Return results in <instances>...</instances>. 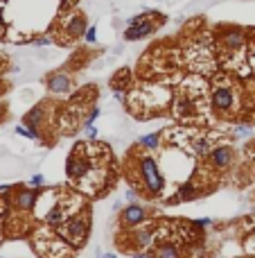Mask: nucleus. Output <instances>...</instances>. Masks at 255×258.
<instances>
[{
    "mask_svg": "<svg viewBox=\"0 0 255 258\" xmlns=\"http://www.w3.org/2000/svg\"><path fill=\"white\" fill-rule=\"evenodd\" d=\"M111 147L102 143H77L66 161V174L84 193L97 195L109 183Z\"/></svg>",
    "mask_w": 255,
    "mask_h": 258,
    "instance_id": "f257e3e1",
    "label": "nucleus"
},
{
    "mask_svg": "<svg viewBox=\"0 0 255 258\" xmlns=\"http://www.w3.org/2000/svg\"><path fill=\"white\" fill-rule=\"evenodd\" d=\"M127 177L131 181L133 190H138L147 199L160 197L165 190V177L156 159L149 152H138V147H133L131 156H129Z\"/></svg>",
    "mask_w": 255,
    "mask_h": 258,
    "instance_id": "f03ea898",
    "label": "nucleus"
},
{
    "mask_svg": "<svg viewBox=\"0 0 255 258\" xmlns=\"http://www.w3.org/2000/svg\"><path fill=\"white\" fill-rule=\"evenodd\" d=\"M210 109L215 111V116L221 118H230L239 107V91L233 84V80L226 75H217L210 84Z\"/></svg>",
    "mask_w": 255,
    "mask_h": 258,
    "instance_id": "7ed1b4c3",
    "label": "nucleus"
},
{
    "mask_svg": "<svg viewBox=\"0 0 255 258\" xmlns=\"http://www.w3.org/2000/svg\"><path fill=\"white\" fill-rule=\"evenodd\" d=\"M160 23H165V16L156 14V11H145V14H138L129 21V27L124 30V39L127 41H140L145 37H151L160 27Z\"/></svg>",
    "mask_w": 255,
    "mask_h": 258,
    "instance_id": "20e7f679",
    "label": "nucleus"
},
{
    "mask_svg": "<svg viewBox=\"0 0 255 258\" xmlns=\"http://www.w3.org/2000/svg\"><path fill=\"white\" fill-rule=\"evenodd\" d=\"M57 233L61 238L74 245V247H81L86 240H88V233H91V220H88V213H81V215H73L64 224L57 226Z\"/></svg>",
    "mask_w": 255,
    "mask_h": 258,
    "instance_id": "39448f33",
    "label": "nucleus"
},
{
    "mask_svg": "<svg viewBox=\"0 0 255 258\" xmlns=\"http://www.w3.org/2000/svg\"><path fill=\"white\" fill-rule=\"evenodd\" d=\"M217 45L228 54H237L249 45V37H246V30L244 27H237V25H219L217 27Z\"/></svg>",
    "mask_w": 255,
    "mask_h": 258,
    "instance_id": "423d86ee",
    "label": "nucleus"
},
{
    "mask_svg": "<svg viewBox=\"0 0 255 258\" xmlns=\"http://www.w3.org/2000/svg\"><path fill=\"white\" fill-rule=\"evenodd\" d=\"M129 233V245H122V252H145L154 245V229L151 226H136V229H127Z\"/></svg>",
    "mask_w": 255,
    "mask_h": 258,
    "instance_id": "0eeeda50",
    "label": "nucleus"
},
{
    "mask_svg": "<svg viewBox=\"0 0 255 258\" xmlns=\"http://www.w3.org/2000/svg\"><path fill=\"white\" fill-rule=\"evenodd\" d=\"M197 100H194V95L192 93H187V88H181V91L174 95V107H172V111H174V118L179 120H190L197 116Z\"/></svg>",
    "mask_w": 255,
    "mask_h": 258,
    "instance_id": "6e6552de",
    "label": "nucleus"
},
{
    "mask_svg": "<svg viewBox=\"0 0 255 258\" xmlns=\"http://www.w3.org/2000/svg\"><path fill=\"white\" fill-rule=\"evenodd\" d=\"M147 215H149V211L145 209V206L131 202L127 209H120L117 224H120V229H122V231H127V229H136V226H140L145 220H147Z\"/></svg>",
    "mask_w": 255,
    "mask_h": 258,
    "instance_id": "1a4fd4ad",
    "label": "nucleus"
},
{
    "mask_svg": "<svg viewBox=\"0 0 255 258\" xmlns=\"http://www.w3.org/2000/svg\"><path fill=\"white\" fill-rule=\"evenodd\" d=\"M61 32H64L66 41H74L86 34V18L81 11H73L68 18H64L61 23Z\"/></svg>",
    "mask_w": 255,
    "mask_h": 258,
    "instance_id": "9d476101",
    "label": "nucleus"
},
{
    "mask_svg": "<svg viewBox=\"0 0 255 258\" xmlns=\"http://www.w3.org/2000/svg\"><path fill=\"white\" fill-rule=\"evenodd\" d=\"M233 159L235 150L230 145H217L208 152V161H210V168H215V170H226L233 163Z\"/></svg>",
    "mask_w": 255,
    "mask_h": 258,
    "instance_id": "9b49d317",
    "label": "nucleus"
},
{
    "mask_svg": "<svg viewBox=\"0 0 255 258\" xmlns=\"http://www.w3.org/2000/svg\"><path fill=\"white\" fill-rule=\"evenodd\" d=\"M73 86H74V80L68 75V73H64V70L52 73V75L48 77V91L54 93V95H61V93L73 91Z\"/></svg>",
    "mask_w": 255,
    "mask_h": 258,
    "instance_id": "f8f14e48",
    "label": "nucleus"
},
{
    "mask_svg": "<svg viewBox=\"0 0 255 258\" xmlns=\"http://www.w3.org/2000/svg\"><path fill=\"white\" fill-rule=\"evenodd\" d=\"M36 197H38V190H32V188L16 190V193H14V209L27 213V211L34 209V204H36Z\"/></svg>",
    "mask_w": 255,
    "mask_h": 258,
    "instance_id": "ddd939ff",
    "label": "nucleus"
},
{
    "mask_svg": "<svg viewBox=\"0 0 255 258\" xmlns=\"http://www.w3.org/2000/svg\"><path fill=\"white\" fill-rule=\"evenodd\" d=\"M129 82H131V70L129 68H120L115 75L111 77V86L115 93H124L129 88Z\"/></svg>",
    "mask_w": 255,
    "mask_h": 258,
    "instance_id": "4468645a",
    "label": "nucleus"
},
{
    "mask_svg": "<svg viewBox=\"0 0 255 258\" xmlns=\"http://www.w3.org/2000/svg\"><path fill=\"white\" fill-rule=\"evenodd\" d=\"M154 256L156 258H181V249L176 247L174 242H158Z\"/></svg>",
    "mask_w": 255,
    "mask_h": 258,
    "instance_id": "2eb2a0df",
    "label": "nucleus"
},
{
    "mask_svg": "<svg viewBox=\"0 0 255 258\" xmlns=\"http://www.w3.org/2000/svg\"><path fill=\"white\" fill-rule=\"evenodd\" d=\"M160 136L163 134H147L138 140V145L143 147V150H156V147L160 145Z\"/></svg>",
    "mask_w": 255,
    "mask_h": 258,
    "instance_id": "dca6fc26",
    "label": "nucleus"
},
{
    "mask_svg": "<svg viewBox=\"0 0 255 258\" xmlns=\"http://www.w3.org/2000/svg\"><path fill=\"white\" fill-rule=\"evenodd\" d=\"M84 39L88 43H95L97 41V27L95 25H91V27H86V34H84Z\"/></svg>",
    "mask_w": 255,
    "mask_h": 258,
    "instance_id": "f3484780",
    "label": "nucleus"
},
{
    "mask_svg": "<svg viewBox=\"0 0 255 258\" xmlns=\"http://www.w3.org/2000/svg\"><path fill=\"white\" fill-rule=\"evenodd\" d=\"M249 48H251V66L255 68V39L251 37V41H249Z\"/></svg>",
    "mask_w": 255,
    "mask_h": 258,
    "instance_id": "a211bd4d",
    "label": "nucleus"
},
{
    "mask_svg": "<svg viewBox=\"0 0 255 258\" xmlns=\"http://www.w3.org/2000/svg\"><path fill=\"white\" fill-rule=\"evenodd\" d=\"M133 258H156L154 254H149V252H136L133 254Z\"/></svg>",
    "mask_w": 255,
    "mask_h": 258,
    "instance_id": "6ab92c4d",
    "label": "nucleus"
},
{
    "mask_svg": "<svg viewBox=\"0 0 255 258\" xmlns=\"http://www.w3.org/2000/svg\"><path fill=\"white\" fill-rule=\"evenodd\" d=\"M7 91H9V84H7V82H5V80H0V97L5 95V93H7Z\"/></svg>",
    "mask_w": 255,
    "mask_h": 258,
    "instance_id": "aec40b11",
    "label": "nucleus"
},
{
    "mask_svg": "<svg viewBox=\"0 0 255 258\" xmlns=\"http://www.w3.org/2000/svg\"><path fill=\"white\" fill-rule=\"evenodd\" d=\"M246 249H249V252H251V254H255V236H253V238H251V240H249V242H246Z\"/></svg>",
    "mask_w": 255,
    "mask_h": 258,
    "instance_id": "412c9836",
    "label": "nucleus"
},
{
    "mask_svg": "<svg viewBox=\"0 0 255 258\" xmlns=\"http://www.w3.org/2000/svg\"><path fill=\"white\" fill-rule=\"evenodd\" d=\"M43 183V177L41 174H36V177H32V186H41Z\"/></svg>",
    "mask_w": 255,
    "mask_h": 258,
    "instance_id": "4be33fe9",
    "label": "nucleus"
},
{
    "mask_svg": "<svg viewBox=\"0 0 255 258\" xmlns=\"http://www.w3.org/2000/svg\"><path fill=\"white\" fill-rule=\"evenodd\" d=\"M5 34V23H2V11H0V37Z\"/></svg>",
    "mask_w": 255,
    "mask_h": 258,
    "instance_id": "5701e85b",
    "label": "nucleus"
},
{
    "mask_svg": "<svg viewBox=\"0 0 255 258\" xmlns=\"http://www.w3.org/2000/svg\"><path fill=\"white\" fill-rule=\"evenodd\" d=\"M127 199H131V202L136 199V193H133V188H131V190H127Z\"/></svg>",
    "mask_w": 255,
    "mask_h": 258,
    "instance_id": "b1692460",
    "label": "nucleus"
},
{
    "mask_svg": "<svg viewBox=\"0 0 255 258\" xmlns=\"http://www.w3.org/2000/svg\"><path fill=\"white\" fill-rule=\"evenodd\" d=\"M102 258H117V256H115V254H104Z\"/></svg>",
    "mask_w": 255,
    "mask_h": 258,
    "instance_id": "393cba45",
    "label": "nucleus"
}]
</instances>
